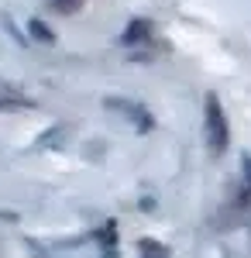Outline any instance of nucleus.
Returning a JSON list of instances; mask_svg holds the SVG:
<instances>
[{"label": "nucleus", "mask_w": 251, "mask_h": 258, "mask_svg": "<svg viewBox=\"0 0 251 258\" xmlns=\"http://www.w3.org/2000/svg\"><path fill=\"white\" fill-rule=\"evenodd\" d=\"M203 131H207V148L213 159H220L227 152V117L220 110L217 93H207V110H203Z\"/></svg>", "instance_id": "f257e3e1"}, {"label": "nucleus", "mask_w": 251, "mask_h": 258, "mask_svg": "<svg viewBox=\"0 0 251 258\" xmlns=\"http://www.w3.org/2000/svg\"><path fill=\"white\" fill-rule=\"evenodd\" d=\"M103 103H107L114 114H120V117L131 120V127H135L138 135H148V131L155 127V117L141 107V103H135V100H128V97H107Z\"/></svg>", "instance_id": "f03ea898"}, {"label": "nucleus", "mask_w": 251, "mask_h": 258, "mask_svg": "<svg viewBox=\"0 0 251 258\" xmlns=\"http://www.w3.org/2000/svg\"><path fill=\"white\" fill-rule=\"evenodd\" d=\"M31 107H35V100L24 90H18L7 80H0V110H31Z\"/></svg>", "instance_id": "7ed1b4c3"}, {"label": "nucleus", "mask_w": 251, "mask_h": 258, "mask_svg": "<svg viewBox=\"0 0 251 258\" xmlns=\"http://www.w3.org/2000/svg\"><path fill=\"white\" fill-rule=\"evenodd\" d=\"M145 35H148V24H145V21H131V28L120 35V41H124V45H135V41L145 38Z\"/></svg>", "instance_id": "20e7f679"}, {"label": "nucleus", "mask_w": 251, "mask_h": 258, "mask_svg": "<svg viewBox=\"0 0 251 258\" xmlns=\"http://www.w3.org/2000/svg\"><path fill=\"white\" fill-rule=\"evenodd\" d=\"M28 31H31V38L45 41V45H52V41H55V35H52V31H48L41 21H31V24H28Z\"/></svg>", "instance_id": "39448f33"}, {"label": "nucleus", "mask_w": 251, "mask_h": 258, "mask_svg": "<svg viewBox=\"0 0 251 258\" xmlns=\"http://www.w3.org/2000/svg\"><path fill=\"white\" fill-rule=\"evenodd\" d=\"M138 251H141V255H169L165 248H158V241H141Z\"/></svg>", "instance_id": "423d86ee"}, {"label": "nucleus", "mask_w": 251, "mask_h": 258, "mask_svg": "<svg viewBox=\"0 0 251 258\" xmlns=\"http://www.w3.org/2000/svg\"><path fill=\"white\" fill-rule=\"evenodd\" d=\"M244 179L251 182V155H244Z\"/></svg>", "instance_id": "0eeeda50"}]
</instances>
